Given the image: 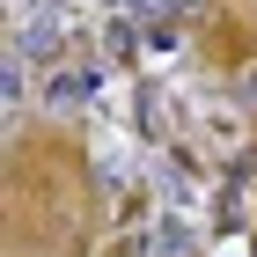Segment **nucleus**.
<instances>
[{
  "label": "nucleus",
  "mask_w": 257,
  "mask_h": 257,
  "mask_svg": "<svg viewBox=\"0 0 257 257\" xmlns=\"http://www.w3.org/2000/svg\"><path fill=\"white\" fill-rule=\"evenodd\" d=\"M103 52H110V59H125V52H133V30H125V22H110V30H103Z\"/></svg>",
  "instance_id": "20e7f679"
},
{
  "label": "nucleus",
  "mask_w": 257,
  "mask_h": 257,
  "mask_svg": "<svg viewBox=\"0 0 257 257\" xmlns=\"http://www.w3.org/2000/svg\"><path fill=\"white\" fill-rule=\"evenodd\" d=\"M59 44H66L59 15H44V8H37V15L22 22V37H15V59H22V66H30V59H44V66H52V59H59Z\"/></svg>",
  "instance_id": "f257e3e1"
},
{
  "label": "nucleus",
  "mask_w": 257,
  "mask_h": 257,
  "mask_svg": "<svg viewBox=\"0 0 257 257\" xmlns=\"http://www.w3.org/2000/svg\"><path fill=\"white\" fill-rule=\"evenodd\" d=\"M88 88H96V74H52L44 81V103H52V110H81Z\"/></svg>",
  "instance_id": "f03ea898"
},
{
  "label": "nucleus",
  "mask_w": 257,
  "mask_h": 257,
  "mask_svg": "<svg viewBox=\"0 0 257 257\" xmlns=\"http://www.w3.org/2000/svg\"><path fill=\"white\" fill-rule=\"evenodd\" d=\"M133 15H169V8H184V0H125Z\"/></svg>",
  "instance_id": "39448f33"
},
{
  "label": "nucleus",
  "mask_w": 257,
  "mask_h": 257,
  "mask_svg": "<svg viewBox=\"0 0 257 257\" xmlns=\"http://www.w3.org/2000/svg\"><path fill=\"white\" fill-rule=\"evenodd\" d=\"M155 257H191V235H184L177 220H162V228H155Z\"/></svg>",
  "instance_id": "7ed1b4c3"
}]
</instances>
